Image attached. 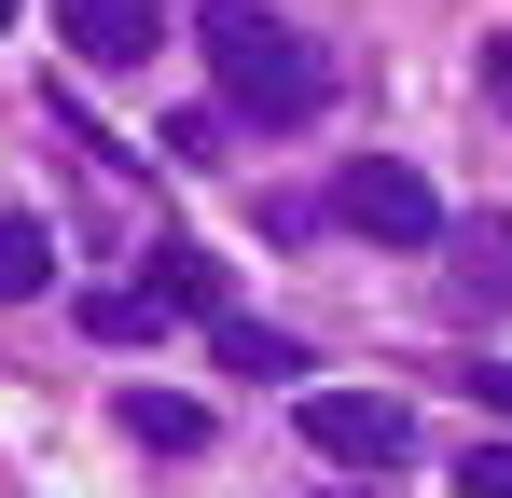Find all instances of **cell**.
<instances>
[{"label": "cell", "instance_id": "cell-15", "mask_svg": "<svg viewBox=\"0 0 512 498\" xmlns=\"http://www.w3.org/2000/svg\"><path fill=\"white\" fill-rule=\"evenodd\" d=\"M0 28H14V0H0Z\"/></svg>", "mask_w": 512, "mask_h": 498}, {"label": "cell", "instance_id": "cell-10", "mask_svg": "<svg viewBox=\"0 0 512 498\" xmlns=\"http://www.w3.org/2000/svg\"><path fill=\"white\" fill-rule=\"evenodd\" d=\"M84 332H97V346H139V332H167V319H153L139 291H84Z\"/></svg>", "mask_w": 512, "mask_h": 498}, {"label": "cell", "instance_id": "cell-9", "mask_svg": "<svg viewBox=\"0 0 512 498\" xmlns=\"http://www.w3.org/2000/svg\"><path fill=\"white\" fill-rule=\"evenodd\" d=\"M125 429H139V443H167V457H194V443H208V402H180V388H139V402H125Z\"/></svg>", "mask_w": 512, "mask_h": 498}, {"label": "cell", "instance_id": "cell-13", "mask_svg": "<svg viewBox=\"0 0 512 498\" xmlns=\"http://www.w3.org/2000/svg\"><path fill=\"white\" fill-rule=\"evenodd\" d=\"M485 402H499V415H512V360H485Z\"/></svg>", "mask_w": 512, "mask_h": 498}, {"label": "cell", "instance_id": "cell-7", "mask_svg": "<svg viewBox=\"0 0 512 498\" xmlns=\"http://www.w3.org/2000/svg\"><path fill=\"white\" fill-rule=\"evenodd\" d=\"M443 249H457V277H471V291H512V208H485V222H443Z\"/></svg>", "mask_w": 512, "mask_h": 498}, {"label": "cell", "instance_id": "cell-11", "mask_svg": "<svg viewBox=\"0 0 512 498\" xmlns=\"http://www.w3.org/2000/svg\"><path fill=\"white\" fill-rule=\"evenodd\" d=\"M457 498H512V443H471L457 457Z\"/></svg>", "mask_w": 512, "mask_h": 498}, {"label": "cell", "instance_id": "cell-5", "mask_svg": "<svg viewBox=\"0 0 512 498\" xmlns=\"http://www.w3.org/2000/svg\"><path fill=\"white\" fill-rule=\"evenodd\" d=\"M139 305H153V319H236V305H222V263H208V249H153V263H139Z\"/></svg>", "mask_w": 512, "mask_h": 498}, {"label": "cell", "instance_id": "cell-3", "mask_svg": "<svg viewBox=\"0 0 512 498\" xmlns=\"http://www.w3.org/2000/svg\"><path fill=\"white\" fill-rule=\"evenodd\" d=\"M333 222H346V236H374V249H443V194H429L416 166L360 153V166L333 180Z\"/></svg>", "mask_w": 512, "mask_h": 498}, {"label": "cell", "instance_id": "cell-2", "mask_svg": "<svg viewBox=\"0 0 512 498\" xmlns=\"http://www.w3.org/2000/svg\"><path fill=\"white\" fill-rule=\"evenodd\" d=\"M305 443H319V457H333V471H402V457H416V415L388 402V388H305Z\"/></svg>", "mask_w": 512, "mask_h": 498}, {"label": "cell", "instance_id": "cell-4", "mask_svg": "<svg viewBox=\"0 0 512 498\" xmlns=\"http://www.w3.org/2000/svg\"><path fill=\"white\" fill-rule=\"evenodd\" d=\"M56 42H70L84 70H139V56L167 42V0H56Z\"/></svg>", "mask_w": 512, "mask_h": 498}, {"label": "cell", "instance_id": "cell-1", "mask_svg": "<svg viewBox=\"0 0 512 498\" xmlns=\"http://www.w3.org/2000/svg\"><path fill=\"white\" fill-rule=\"evenodd\" d=\"M208 83H222V111H236V125H277V139L333 111L319 42H305L277 0H208Z\"/></svg>", "mask_w": 512, "mask_h": 498}, {"label": "cell", "instance_id": "cell-8", "mask_svg": "<svg viewBox=\"0 0 512 498\" xmlns=\"http://www.w3.org/2000/svg\"><path fill=\"white\" fill-rule=\"evenodd\" d=\"M208 332H222V374H305V346L277 319H208Z\"/></svg>", "mask_w": 512, "mask_h": 498}, {"label": "cell", "instance_id": "cell-14", "mask_svg": "<svg viewBox=\"0 0 512 498\" xmlns=\"http://www.w3.org/2000/svg\"><path fill=\"white\" fill-rule=\"evenodd\" d=\"M319 498H360V485H319Z\"/></svg>", "mask_w": 512, "mask_h": 498}, {"label": "cell", "instance_id": "cell-6", "mask_svg": "<svg viewBox=\"0 0 512 498\" xmlns=\"http://www.w3.org/2000/svg\"><path fill=\"white\" fill-rule=\"evenodd\" d=\"M28 291H56V222L0 208V305H28Z\"/></svg>", "mask_w": 512, "mask_h": 498}, {"label": "cell", "instance_id": "cell-12", "mask_svg": "<svg viewBox=\"0 0 512 498\" xmlns=\"http://www.w3.org/2000/svg\"><path fill=\"white\" fill-rule=\"evenodd\" d=\"M485 97H499V111H512V28H499V42H485Z\"/></svg>", "mask_w": 512, "mask_h": 498}]
</instances>
